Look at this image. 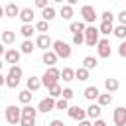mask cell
Instances as JSON below:
<instances>
[{"instance_id": "42", "label": "cell", "mask_w": 126, "mask_h": 126, "mask_svg": "<svg viewBox=\"0 0 126 126\" xmlns=\"http://www.w3.org/2000/svg\"><path fill=\"white\" fill-rule=\"evenodd\" d=\"M47 2H49V0H33V4H35L37 8H41V10L47 6Z\"/></svg>"}, {"instance_id": "2", "label": "cell", "mask_w": 126, "mask_h": 126, "mask_svg": "<svg viewBox=\"0 0 126 126\" xmlns=\"http://www.w3.org/2000/svg\"><path fill=\"white\" fill-rule=\"evenodd\" d=\"M22 75H24L22 67H20V65H12V67H10V71H8V75H6V87H10V89H16V87L20 85V79H22Z\"/></svg>"}, {"instance_id": "28", "label": "cell", "mask_w": 126, "mask_h": 126, "mask_svg": "<svg viewBox=\"0 0 126 126\" xmlns=\"http://www.w3.org/2000/svg\"><path fill=\"white\" fill-rule=\"evenodd\" d=\"M59 16H61L63 20H71V18H73V6H69V4L61 6V10H59Z\"/></svg>"}, {"instance_id": "11", "label": "cell", "mask_w": 126, "mask_h": 126, "mask_svg": "<svg viewBox=\"0 0 126 126\" xmlns=\"http://www.w3.org/2000/svg\"><path fill=\"white\" fill-rule=\"evenodd\" d=\"M20 57H22V51H18V49H6V51H4V59H6V63H10V65H16V63L20 61Z\"/></svg>"}, {"instance_id": "5", "label": "cell", "mask_w": 126, "mask_h": 126, "mask_svg": "<svg viewBox=\"0 0 126 126\" xmlns=\"http://www.w3.org/2000/svg\"><path fill=\"white\" fill-rule=\"evenodd\" d=\"M83 33H85V43H87L89 47H94V45L98 43V28H96V26H93V24L87 26Z\"/></svg>"}, {"instance_id": "26", "label": "cell", "mask_w": 126, "mask_h": 126, "mask_svg": "<svg viewBox=\"0 0 126 126\" xmlns=\"http://www.w3.org/2000/svg\"><path fill=\"white\" fill-rule=\"evenodd\" d=\"M96 65H98L96 57H93V55H87V57H83V67H85V69H89V71H91V69H94Z\"/></svg>"}, {"instance_id": "48", "label": "cell", "mask_w": 126, "mask_h": 126, "mask_svg": "<svg viewBox=\"0 0 126 126\" xmlns=\"http://www.w3.org/2000/svg\"><path fill=\"white\" fill-rule=\"evenodd\" d=\"M65 2H67V4H69V6H75V4H77V2H79V0H65Z\"/></svg>"}, {"instance_id": "52", "label": "cell", "mask_w": 126, "mask_h": 126, "mask_svg": "<svg viewBox=\"0 0 126 126\" xmlns=\"http://www.w3.org/2000/svg\"><path fill=\"white\" fill-rule=\"evenodd\" d=\"M2 65H4V63H2V61H0V71H2Z\"/></svg>"}, {"instance_id": "24", "label": "cell", "mask_w": 126, "mask_h": 126, "mask_svg": "<svg viewBox=\"0 0 126 126\" xmlns=\"http://www.w3.org/2000/svg\"><path fill=\"white\" fill-rule=\"evenodd\" d=\"M112 102V94L110 93H100L98 96H96V104L98 106H106V104H110Z\"/></svg>"}, {"instance_id": "33", "label": "cell", "mask_w": 126, "mask_h": 126, "mask_svg": "<svg viewBox=\"0 0 126 126\" xmlns=\"http://www.w3.org/2000/svg\"><path fill=\"white\" fill-rule=\"evenodd\" d=\"M75 79H79V81H87V79H89V69H85V67L75 69Z\"/></svg>"}, {"instance_id": "43", "label": "cell", "mask_w": 126, "mask_h": 126, "mask_svg": "<svg viewBox=\"0 0 126 126\" xmlns=\"http://www.w3.org/2000/svg\"><path fill=\"white\" fill-rule=\"evenodd\" d=\"M118 22H120V24H124V26H126V10H122V12H120V14H118Z\"/></svg>"}, {"instance_id": "27", "label": "cell", "mask_w": 126, "mask_h": 126, "mask_svg": "<svg viewBox=\"0 0 126 126\" xmlns=\"http://www.w3.org/2000/svg\"><path fill=\"white\" fill-rule=\"evenodd\" d=\"M22 116H26V118H35V116H37V108H33L32 104H24Z\"/></svg>"}, {"instance_id": "21", "label": "cell", "mask_w": 126, "mask_h": 126, "mask_svg": "<svg viewBox=\"0 0 126 126\" xmlns=\"http://www.w3.org/2000/svg\"><path fill=\"white\" fill-rule=\"evenodd\" d=\"M55 16H57V12H55V8H53V6H45V8L41 10V18H43L45 22H51Z\"/></svg>"}, {"instance_id": "7", "label": "cell", "mask_w": 126, "mask_h": 126, "mask_svg": "<svg viewBox=\"0 0 126 126\" xmlns=\"http://www.w3.org/2000/svg\"><path fill=\"white\" fill-rule=\"evenodd\" d=\"M53 108H55V98L49 96V94H47L45 98H41L39 104H37V112H45V114H47V112H51Z\"/></svg>"}, {"instance_id": "47", "label": "cell", "mask_w": 126, "mask_h": 126, "mask_svg": "<svg viewBox=\"0 0 126 126\" xmlns=\"http://www.w3.org/2000/svg\"><path fill=\"white\" fill-rule=\"evenodd\" d=\"M4 85H6V77L0 73V87H4Z\"/></svg>"}, {"instance_id": "44", "label": "cell", "mask_w": 126, "mask_h": 126, "mask_svg": "<svg viewBox=\"0 0 126 126\" xmlns=\"http://www.w3.org/2000/svg\"><path fill=\"white\" fill-rule=\"evenodd\" d=\"M79 126H93V122L87 120V118H83V120H79Z\"/></svg>"}, {"instance_id": "36", "label": "cell", "mask_w": 126, "mask_h": 126, "mask_svg": "<svg viewBox=\"0 0 126 126\" xmlns=\"http://www.w3.org/2000/svg\"><path fill=\"white\" fill-rule=\"evenodd\" d=\"M35 32H49V22H45V20H41V22H37L35 24Z\"/></svg>"}, {"instance_id": "16", "label": "cell", "mask_w": 126, "mask_h": 126, "mask_svg": "<svg viewBox=\"0 0 126 126\" xmlns=\"http://www.w3.org/2000/svg\"><path fill=\"white\" fill-rule=\"evenodd\" d=\"M104 89H106V93H116V91L120 89V83H118V79H114V77H108V79H104Z\"/></svg>"}, {"instance_id": "22", "label": "cell", "mask_w": 126, "mask_h": 126, "mask_svg": "<svg viewBox=\"0 0 126 126\" xmlns=\"http://www.w3.org/2000/svg\"><path fill=\"white\" fill-rule=\"evenodd\" d=\"M33 49H35V41H32V39H24L22 45H20V51L26 53V55H30Z\"/></svg>"}, {"instance_id": "13", "label": "cell", "mask_w": 126, "mask_h": 126, "mask_svg": "<svg viewBox=\"0 0 126 126\" xmlns=\"http://www.w3.org/2000/svg\"><path fill=\"white\" fill-rule=\"evenodd\" d=\"M57 59H59V57L55 55V51H53V49H51V51L47 49V51H43V55H41V61H43L47 67H53V65L57 63Z\"/></svg>"}, {"instance_id": "38", "label": "cell", "mask_w": 126, "mask_h": 126, "mask_svg": "<svg viewBox=\"0 0 126 126\" xmlns=\"http://www.w3.org/2000/svg\"><path fill=\"white\" fill-rule=\"evenodd\" d=\"M100 18H102V22H112V20H114V14H112L110 10H104V12L100 14Z\"/></svg>"}, {"instance_id": "41", "label": "cell", "mask_w": 126, "mask_h": 126, "mask_svg": "<svg viewBox=\"0 0 126 126\" xmlns=\"http://www.w3.org/2000/svg\"><path fill=\"white\" fill-rule=\"evenodd\" d=\"M118 55L120 57H126V39H122V43L118 45Z\"/></svg>"}, {"instance_id": "18", "label": "cell", "mask_w": 126, "mask_h": 126, "mask_svg": "<svg viewBox=\"0 0 126 126\" xmlns=\"http://www.w3.org/2000/svg\"><path fill=\"white\" fill-rule=\"evenodd\" d=\"M98 94H100V91H98L96 87H87V89L83 91V96H85L87 100H91V102H93V100H96V96H98Z\"/></svg>"}, {"instance_id": "8", "label": "cell", "mask_w": 126, "mask_h": 126, "mask_svg": "<svg viewBox=\"0 0 126 126\" xmlns=\"http://www.w3.org/2000/svg\"><path fill=\"white\" fill-rule=\"evenodd\" d=\"M81 16H83V20H85L87 24H94V20H96V12H94V8L89 6V4H85V6L81 8Z\"/></svg>"}, {"instance_id": "17", "label": "cell", "mask_w": 126, "mask_h": 126, "mask_svg": "<svg viewBox=\"0 0 126 126\" xmlns=\"http://www.w3.org/2000/svg\"><path fill=\"white\" fill-rule=\"evenodd\" d=\"M4 16H6V18H18V16H20V8H18L14 2H10V4H6V8H4Z\"/></svg>"}, {"instance_id": "25", "label": "cell", "mask_w": 126, "mask_h": 126, "mask_svg": "<svg viewBox=\"0 0 126 126\" xmlns=\"http://www.w3.org/2000/svg\"><path fill=\"white\" fill-rule=\"evenodd\" d=\"M33 32H35V26H32V24H24V26L20 28V33H22L26 39H30V37L33 35Z\"/></svg>"}, {"instance_id": "15", "label": "cell", "mask_w": 126, "mask_h": 126, "mask_svg": "<svg viewBox=\"0 0 126 126\" xmlns=\"http://www.w3.org/2000/svg\"><path fill=\"white\" fill-rule=\"evenodd\" d=\"M33 16H35V14H33V10H32V8H22L18 18H20L24 24H32V22H33Z\"/></svg>"}, {"instance_id": "34", "label": "cell", "mask_w": 126, "mask_h": 126, "mask_svg": "<svg viewBox=\"0 0 126 126\" xmlns=\"http://www.w3.org/2000/svg\"><path fill=\"white\" fill-rule=\"evenodd\" d=\"M61 91H63V89H61V87H59V83H57V85H53V87H49V89H47V94H49V96H53V98H59V96H61Z\"/></svg>"}, {"instance_id": "32", "label": "cell", "mask_w": 126, "mask_h": 126, "mask_svg": "<svg viewBox=\"0 0 126 126\" xmlns=\"http://www.w3.org/2000/svg\"><path fill=\"white\" fill-rule=\"evenodd\" d=\"M112 33H114L118 39H126V26H124V24H118V26H114Z\"/></svg>"}, {"instance_id": "6", "label": "cell", "mask_w": 126, "mask_h": 126, "mask_svg": "<svg viewBox=\"0 0 126 126\" xmlns=\"http://www.w3.org/2000/svg\"><path fill=\"white\" fill-rule=\"evenodd\" d=\"M96 53L100 59H108L110 57V41L108 39H98L96 43Z\"/></svg>"}, {"instance_id": "37", "label": "cell", "mask_w": 126, "mask_h": 126, "mask_svg": "<svg viewBox=\"0 0 126 126\" xmlns=\"http://www.w3.org/2000/svg\"><path fill=\"white\" fill-rule=\"evenodd\" d=\"M20 126H35V118H26V116H22V118H20Z\"/></svg>"}, {"instance_id": "51", "label": "cell", "mask_w": 126, "mask_h": 126, "mask_svg": "<svg viewBox=\"0 0 126 126\" xmlns=\"http://www.w3.org/2000/svg\"><path fill=\"white\" fill-rule=\"evenodd\" d=\"M51 2H57V4H63L65 0H51Z\"/></svg>"}, {"instance_id": "45", "label": "cell", "mask_w": 126, "mask_h": 126, "mask_svg": "<svg viewBox=\"0 0 126 126\" xmlns=\"http://www.w3.org/2000/svg\"><path fill=\"white\" fill-rule=\"evenodd\" d=\"M49 126H65V124H63V120H57V118H55V120L49 122Z\"/></svg>"}, {"instance_id": "29", "label": "cell", "mask_w": 126, "mask_h": 126, "mask_svg": "<svg viewBox=\"0 0 126 126\" xmlns=\"http://www.w3.org/2000/svg\"><path fill=\"white\" fill-rule=\"evenodd\" d=\"M85 22H71L69 24V30H71V33H83L85 32Z\"/></svg>"}, {"instance_id": "30", "label": "cell", "mask_w": 126, "mask_h": 126, "mask_svg": "<svg viewBox=\"0 0 126 126\" xmlns=\"http://www.w3.org/2000/svg\"><path fill=\"white\" fill-rule=\"evenodd\" d=\"M32 91H28V89H24V91H20V94H18V98H20V102L22 104H30L32 102Z\"/></svg>"}, {"instance_id": "49", "label": "cell", "mask_w": 126, "mask_h": 126, "mask_svg": "<svg viewBox=\"0 0 126 126\" xmlns=\"http://www.w3.org/2000/svg\"><path fill=\"white\" fill-rule=\"evenodd\" d=\"M4 51H6V49H4V43L0 41V55H4Z\"/></svg>"}, {"instance_id": "14", "label": "cell", "mask_w": 126, "mask_h": 126, "mask_svg": "<svg viewBox=\"0 0 126 126\" xmlns=\"http://www.w3.org/2000/svg\"><path fill=\"white\" fill-rule=\"evenodd\" d=\"M26 87H28V91L35 93V91H39V89H41V79H39V77H35V75H32V77L26 81Z\"/></svg>"}, {"instance_id": "3", "label": "cell", "mask_w": 126, "mask_h": 126, "mask_svg": "<svg viewBox=\"0 0 126 126\" xmlns=\"http://www.w3.org/2000/svg\"><path fill=\"white\" fill-rule=\"evenodd\" d=\"M51 49L55 51V55H57V57H63V59H69V57H71V53H73L71 45H69L67 41H63V39H55V41L51 43Z\"/></svg>"}, {"instance_id": "39", "label": "cell", "mask_w": 126, "mask_h": 126, "mask_svg": "<svg viewBox=\"0 0 126 126\" xmlns=\"http://www.w3.org/2000/svg\"><path fill=\"white\" fill-rule=\"evenodd\" d=\"M73 43H75V45L85 43V33H73Z\"/></svg>"}, {"instance_id": "40", "label": "cell", "mask_w": 126, "mask_h": 126, "mask_svg": "<svg viewBox=\"0 0 126 126\" xmlns=\"http://www.w3.org/2000/svg\"><path fill=\"white\" fill-rule=\"evenodd\" d=\"M61 96L67 98V100H71V98L75 96V94H73V89H63V91H61Z\"/></svg>"}, {"instance_id": "23", "label": "cell", "mask_w": 126, "mask_h": 126, "mask_svg": "<svg viewBox=\"0 0 126 126\" xmlns=\"http://www.w3.org/2000/svg\"><path fill=\"white\" fill-rule=\"evenodd\" d=\"M112 30H114L112 22H100V26H98V33H102V35H110Z\"/></svg>"}, {"instance_id": "19", "label": "cell", "mask_w": 126, "mask_h": 126, "mask_svg": "<svg viewBox=\"0 0 126 126\" xmlns=\"http://www.w3.org/2000/svg\"><path fill=\"white\" fill-rule=\"evenodd\" d=\"M100 112H102V106H98V104H94V102L87 108V116H89L91 120H96V118L100 116Z\"/></svg>"}, {"instance_id": "50", "label": "cell", "mask_w": 126, "mask_h": 126, "mask_svg": "<svg viewBox=\"0 0 126 126\" xmlns=\"http://www.w3.org/2000/svg\"><path fill=\"white\" fill-rule=\"evenodd\" d=\"M0 18H4V8L0 6Z\"/></svg>"}, {"instance_id": "20", "label": "cell", "mask_w": 126, "mask_h": 126, "mask_svg": "<svg viewBox=\"0 0 126 126\" xmlns=\"http://www.w3.org/2000/svg\"><path fill=\"white\" fill-rule=\"evenodd\" d=\"M0 41H2V43H6V45L14 43V41H16V32H12V30H6V32H2V35H0Z\"/></svg>"}, {"instance_id": "4", "label": "cell", "mask_w": 126, "mask_h": 126, "mask_svg": "<svg viewBox=\"0 0 126 126\" xmlns=\"http://www.w3.org/2000/svg\"><path fill=\"white\" fill-rule=\"evenodd\" d=\"M4 114H6V122H8V124H12V126H16V124H20L22 108H20V106H16V104H10V106H6Z\"/></svg>"}, {"instance_id": "31", "label": "cell", "mask_w": 126, "mask_h": 126, "mask_svg": "<svg viewBox=\"0 0 126 126\" xmlns=\"http://www.w3.org/2000/svg\"><path fill=\"white\" fill-rule=\"evenodd\" d=\"M61 79L63 81H73L75 79V69H71V67H63V71H61Z\"/></svg>"}, {"instance_id": "35", "label": "cell", "mask_w": 126, "mask_h": 126, "mask_svg": "<svg viewBox=\"0 0 126 126\" xmlns=\"http://www.w3.org/2000/svg\"><path fill=\"white\" fill-rule=\"evenodd\" d=\"M55 108H57V110H67V108H69V100L63 98V96L55 98Z\"/></svg>"}, {"instance_id": "12", "label": "cell", "mask_w": 126, "mask_h": 126, "mask_svg": "<svg viewBox=\"0 0 126 126\" xmlns=\"http://www.w3.org/2000/svg\"><path fill=\"white\" fill-rule=\"evenodd\" d=\"M114 124L116 126H126V108L124 106H118L116 110H114Z\"/></svg>"}, {"instance_id": "9", "label": "cell", "mask_w": 126, "mask_h": 126, "mask_svg": "<svg viewBox=\"0 0 126 126\" xmlns=\"http://www.w3.org/2000/svg\"><path fill=\"white\" fill-rule=\"evenodd\" d=\"M67 114H69V118H73V120H77V122L83 120V118H87V110H83V108L77 106V104H75V106H69V108H67Z\"/></svg>"}, {"instance_id": "46", "label": "cell", "mask_w": 126, "mask_h": 126, "mask_svg": "<svg viewBox=\"0 0 126 126\" xmlns=\"http://www.w3.org/2000/svg\"><path fill=\"white\" fill-rule=\"evenodd\" d=\"M93 126H108V124H106L104 120H100V118H96V120L93 122Z\"/></svg>"}, {"instance_id": "1", "label": "cell", "mask_w": 126, "mask_h": 126, "mask_svg": "<svg viewBox=\"0 0 126 126\" xmlns=\"http://www.w3.org/2000/svg\"><path fill=\"white\" fill-rule=\"evenodd\" d=\"M39 79H41V87L49 89V87H53V85L59 83V79H61V71H59L55 65H53V67H47L45 73H43Z\"/></svg>"}, {"instance_id": "10", "label": "cell", "mask_w": 126, "mask_h": 126, "mask_svg": "<svg viewBox=\"0 0 126 126\" xmlns=\"http://www.w3.org/2000/svg\"><path fill=\"white\" fill-rule=\"evenodd\" d=\"M51 43H53V39H51L47 33H41V35L35 37V47H39V49H43V51H47V49L51 47Z\"/></svg>"}]
</instances>
